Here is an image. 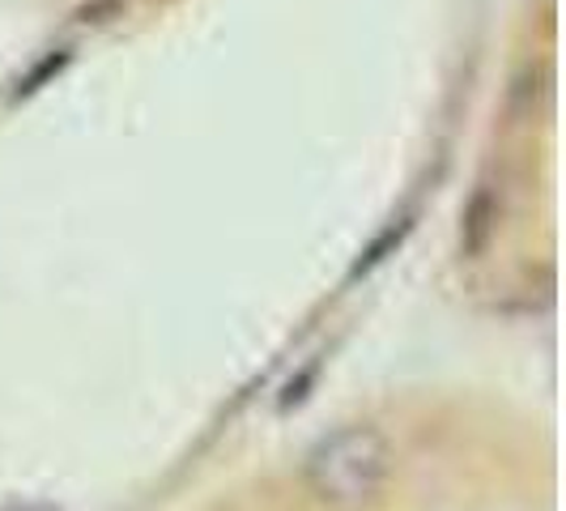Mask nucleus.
I'll return each instance as SVG.
<instances>
[{
  "label": "nucleus",
  "instance_id": "nucleus-1",
  "mask_svg": "<svg viewBox=\"0 0 566 511\" xmlns=\"http://www.w3.org/2000/svg\"><path fill=\"white\" fill-rule=\"evenodd\" d=\"M392 478V448L375 426H340L303 456V482L333 511L370 508Z\"/></svg>",
  "mask_w": 566,
  "mask_h": 511
},
{
  "label": "nucleus",
  "instance_id": "nucleus-2",
  "mask_svg": "<svg viewBox=\"0 0 566 511\" xmlns=\"http://www.w3.org/2000/svg\"><path fill=\"white\" fill-rule=\"evenodd\" d=\"M499 213H503V200L494 192V184H482L473 200L464 205L460 213V248L464 255H482L490 248V239L499 234Z\"/></svg>",
  "mask_w": 566,
  "mask_h": 511
},
{
  "label": "nucleus",
  "instance_id": "nucleus-3",
  "mask_svg": "<svg viewBox=\"0 0 566 511\" xmlns=\"http://www.w3.org/2000/svg\"><path fill=\"white\" fill-rule=\"evenodd\" d=\"M405 234H409V222H400V227H388V230H384V234L375 239V248L367 252V260H358L354 278H358V273H370V269H375V264L384 260V252H388V248H400V239H405Z\"/></svg>",
  "mask_w": 566,
  "mask_h": 511
},
{
  "label": "nucleus",
  "instance_id": "nucleus-4",
  "mask_svg": "<svg viewBox=\"0 0 566 511\" xmlns=\"http://www.w3.org/2000/svg\"><path fill=\"white\" fill-rule=\"evenodd\" d=\"M0 511H56L52 503H4Z\"/></svg>",
  "mask_w": 566,
  "mask_h": 511
}]
</instances>
